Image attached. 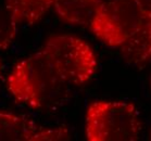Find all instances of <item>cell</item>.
I'll return each instance as SVG.
<instances>
[{
	"mask_svg": "<svg viewBox=\"0 0 151 141\" xmlns=\"http://www.w3.org/2000/svg\"><path fill=\"white\" fill-rule=\"evenodd\" d=\"M89 28L104 45L119 49L128 62L139 65L151 59V24L132 0L101 2Z\"/></svg>",
	"mask_w": 151,
	"mask_h": 141,
	"instance_id": "1",
	"label": "cell"
},
{
	"mask_svg": "<svg viewBox=\"0 0 151 141\" xmlns=\"http://www.w3.org/2000/svg\"><path fill=\"white\" fill-rule=\"evenodd\" d=\"M68 87L40 49L17 63L7 79L13 99L32 109L51 105Z\"/></svg>",
	"mask_w": 151,
	"mask_h": 141,
	"instance_id": "2",
	"label": "cell"
},
{
	"mask_svg": "<svg viewBox=\"0 0 151 141\" xmlns=\"http://www.w3.org/2000/svg\"><path fill=\"white\" fill-rule=\"evenodd\" d=\"M85 132L89 141H136L141 132L140 116L133 103L95 101L86 111Z\"/></svg>",
	"mask_w": 151,
	"mask_h": 141,
	"instance_id": "3",
	"label": "cell"
},
{
	"mask_svg": "<svg viewBox=\"0 0 151 141\" xmlns=\"http://www.w3.org/2000/svg\"><path fill=\"white\" fill-rule=\"evenodd\" d=\"M40 50L47 55L68 86H81L88 83L98 69L93 48L75 36H52L47 39Z\"/></svg>",
	"mask_w": 151,
	"mask_h": 141,
	"instance_id": "4",
	"label": "cell"
},
{
	"mask_svg": "<svg viewBox=\"0 0 151 141\" xmlns=\"http://www.w3.org/2000/svg\"><path fill=\"white\" fill-rule=\"evenodd\" d=\"M70 138L65 127H42L27 117L0 111V141H60Z\"/></svg>",
	"mask_w": 151,
	"mask_h": 141,
	"instance_id": "5",
	"label": "cell"
},
{
	"mask_svg": "<svg viewBox=\"0 0 151 141\" xmlns=\"http://www.w3.org/2000/svg\"><path fill=\"white\" fill-rule=\"evenodd\" d=\"M101 2V0H52V8L65 23L89 27Z\"/></svg>",
	"mask_w": 151,
	"mask_h": 141,
	"instance_id": "6",
	"label": "cell"
},
{
	"mask_svg": "<svg viewBox=\"0 0 151 141\" xmlns=\"http://www.w3.org/2000/svg\"><path fill=\"white\" fill-rule=\"evenodd\" d=\"M9 19L14 24L34 25L52 8V0H4Z\"/></svg>",
	"mask_w": 151,
	"mask_h": 141,
	"instance_id": "7",
	"label": "cell"
},
{
	"mask_svg": "<svg viewBox=\"0 0 151 141\" xmlns=\"http://www.w3.org/2000/svg\"><path fill=\"white\" fill-rule=\"evenodd\" d=\"M17 31V25L10 19H2L0 16V50L7 49L12 42Z\"/></svg>",
	"mask_w": 151,
	"mask_h": 141,
	"instance_id": "8",
	"label": "cell"
},
{
	"mask_svg": "<svg viewBox=\"0 0 151 141\" xmlns=\"http://www.w3.org/2000/svg\"><path fill=\"white\" fill-rule=\"evenodd\" d=\"M132 1L151 24V0H132Z\"/></svg>",
	"mask_w": 151,
	"mask_h": 141,
	"instance_id": "9",
	"label": "cell"
},
{
	"mask_svg": "<svg viewBox=\"0 0 151 141\" xmlns=\"http://www.w3.org/2000/svg\"><path fill=\"white\" fill-rule=\"evenodd\" d=\"M1 75H2V63L0 61V78H1Z\"/></svg>",
	"mask_w": 151,
	"mask_h": 141,
	"instance_id": "10",
	"label": "cell"
}]
</instances>
